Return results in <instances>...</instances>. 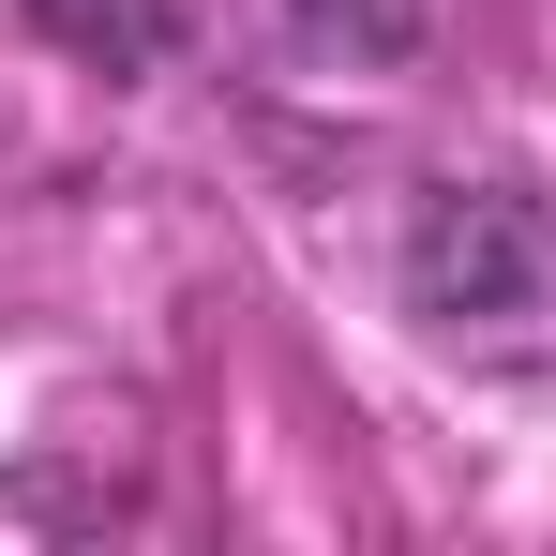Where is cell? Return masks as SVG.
I'll return each instance as SVG.
<instances>
[{"label":"cell","instance_id":"obj_1","mask_svg":"<svg viewBox=\"0 0 556 556\" xmlns=\"http://www.w3.org/2000/svg\"><path fill=\"white\" fill-rule=\"evenodd\" d=\"M391 301L437 346H481V362L556 346V211L496 166H437L391 211Z\"/></svg>","mask_w":556,"mask_h":556},{"label":"cell","instance_id":"obj_3","mask_svg":"<svg viewBox=\"0 0 556 556\" xmlns=\"http://www.w3.org/2000/svg\"><path fill=\"white\" fill-rule=\"evenodd\" d=\"M286 46L301 61H346V76H391L437 46V0H286Z\"/></svg>","mask_w":556,"mask_h":556},{"label":"cell","instance_id":"obj_2","mask_svg":"<svg viewBox=\"0 0 556 556\" xmlns=\"http://www.w3.org/2000/svg\"><path fill=\"white\" fill-rule=\"evenodd\" d=\"M76 76H105V91H136V76H166L181 61V0H15Z\"/></svg>","mask_w":556,"mask_h":556}]
</instances>
